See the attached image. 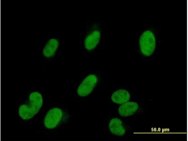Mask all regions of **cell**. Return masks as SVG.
Returning <instances> with one entry per match:
<instances>
[{
  "label": "cell",
  "mask_w": 188,
  "mask_h": 141,
  "mask_svg": "<svg viewBox=\"0 0 188 141\" xmlns=\"http://www.w3.org/2000/svg\"><path fill=\"white\" fill-rule=\"evenodd\" d=\"M28 105L20 106L18 113L20 117L24 120H28L32 118L39 111L43 103L42 95L36 91L31 93L29 95Z\"/></svg>",
  "instance_id": "obj_1"
},
{
  "label": "cell",
  "mask_w": 188,
  "mask_h": 141,
  "mask_svg": "<svg viewBox=\"0 0 188 141\" xmlns=\"http://www.w3.org/2000/svg\"><path fill=\"white\" fill-rule=\"evenodd\" d=\"M139 43L141 51L144 55L149 56L153 54L156 47V41L154 35L151 31H146L142 34Z\"/></svg>",
  "instance_id": "obj_2"
},
{
  "label": "cell",
  "mask_w": 188,
  "mask_h": 141,
  "mask_svg": "<svg viewBox=\"0 0 188 141\" xmlns=\"http://www.w3.org/2000/svg\"><path fill=\"white\" fill-rule=\"evenodd\" d=\"M63 116L62 110L57 108L50 109L47 113L44 120V125L47 128H55L61 121Z\"/></svg>",
  "instance_id": "obj_3"
},
{
  "label": "cell",
  "mask_w": 188,
  "mask_h": 141,
  "mask_svg": "<svg viewBox=\"0 0 188 141\" xmlns=\"http://www.w3.org/2000/svg\"><path fill=\"white\" fill-rule=\"evenodd\" d=\"M98 81V78L95 75H88L79 86L77 90L78 95L81 97H85L89 94L95 86Z\"/></svg>",
  "instance_id": "obj_4"
},
{
  "label": "cell",
  "mask_w": 188,
  "mask_h": 141,
  "mask_svg": "<svg viewBox=\"0 0 188 141\" xmlns=\"http://www.w3.org/2000/svg\"><path fill=\"white\" fill-rule=\"evenodd\" d=\"M100 36V32L97 30L94 31L87 35L84 41L85 48L88 50L95 48L99 43Z\"/></svg>",
  "instance_id": "obj_5"
},
{
  "label": "cell",
  "mask_w": 188,
  "mask_h": 141,
  "mask_svg": "<svg viewBox=\"0 0 188 141\" xmlns=\"http://www.w3.org/2000/svg\"><path fill=\"white\" fill-rule=\"evenodd\" d=\"M138 108V105L136 102H126L123 103L119 107L118 113L121 116L127 117L134 114Z\"/></svg>",
  "instance_id": "obj_6"
},
{
  "label": "cell",
  "mask_w": 188,
  "mask_h": 141,
  "mask_svg": "<svg viewBox=\"0 0 188 141\" xmlns=\"http://www.w3.org/2000/svg\"><path fill=\"white\" fill-rule=\"evenodd\" d=\"M109 128L111 133L117 136H122L125 133V130L122 126L121 121L117 118H113L110 120L109 124Z\"/></svg>",
  "instance_id": "obj_7"
},
{
  "label": "cell",
  "mask_w": 188,
  "mask_h": 141,
  "mask_svg": "<svg viewBox=\"0 0 188 141\" xmlns=\"http://www.w3.org/2000/svg\"><path fill=\"white\" fill-rule=\"evenodd\" d=\"M59 45L58 41L55 38L50 39L47 43L43 51V54L45 57L49 58L52 57L55 54Z\"/></svg>",
  "instance_id": "obj_8"
},
{
  "label": "cell",
  "mask_w": 188,
  "mask_h": 141,
  "mask_svg": "<svg viewBox=\"0 0 188 141\" xmlns=\"http://www.w3.org/2000/svg\"><path fill=\"white\" fill-rule=\"evenodd\" d=\"M111 99L114 102L121 104L129 101L130 95L129 92L124 89H120L114 92L111 96Z\"/></svg>",
  "instance_id": "obj_9"
}]
</instances>
